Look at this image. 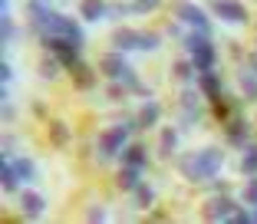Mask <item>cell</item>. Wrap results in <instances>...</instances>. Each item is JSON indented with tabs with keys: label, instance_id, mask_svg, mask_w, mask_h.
<instances>
[{
	"label": "cell",
	"instance_id": "14",
	"mask_svg": "<svg viewBox=\"0 0 257 224\" xmlns=\"http://www.w3.org/2000/svg\"><path fill=\"white\" fill-rule=\"evenodd\" d=\"M69 69H73V82L79 89H92V86H96V76H92V69L86 66V63H76V66H69Z\"/></svg>",
	"mask_w": 257,
	"mask_h": 224
},
{
	"label": "cell",
	"instance_id": "11",
	"mask_svg": "<svg viewBox=\"0 0 257 224\" xmlns=\"http://www.w3.org/2000/svg\"><path fill=\"white\" fill-rule=\"evenodd\" d=\"M159 116H162V105L155 102V99H149V102L139 109V119H136V129H152L155 122H159Z\"/></svg>",
	"mask_w": 257,
	"mask_h": 224
},
{
	"label": "cell",
	"instance_id": "19",
	"mask_svg": "<svg viewBox=\"0 0 257 224\" xmlns=\"http://www.w3.org/2000/svg\"><path fill=\"white\" fill-rule=\"evenodd\" d=\"M122 158H125V165H132V168H142V165L149 162V155H145L142 145H128V149H122Z\"/></svg>",
	"mask_w": 257,
	"mask_h": 224
},
{
	"label": "cell",
	"instance_id": "17",
	"mask_svg": "<svg viewBox=\"0 0 257 224\" xmlns=\"http://www.w3.org/2000/svg\"><path fill=\"white\" fill-rule=\"evenodd\" d=\"M139 172H142V168H132V165H125V168L119 172V188H125V191H136V188L142 185Z\"/></svg>",
	"mask_w": 257,
	"mask_h": 224
},
{
	"label": "cell",
	"instance_id": "5",
	"mask_svg": "<svg viewBox=\"0 0 257 224\" xmlns=\"http://www.w3.org/2000/svg\"><path fill=\"white\" fill-rule=\"evenodd\" d=\"M43 43L56 53V60H60L63 66H76V63H79V46H76L73 40H66V37H43Z\"/></svg>",
	"mask_w": 257,
	"mask_h": 224
},
{
	"label": "cell",
	"instance_id": "9",
	"mask_svg": "<svg viewBox=\"0 0 257 224\" xmlns=\"http://www.w3.org/2000/svg\"><path fill=\"white\" fill-rule=\"evenodd\" d=\"M20 211L27 217H33V221H37V217L46 214V198H43V194H37V191H23L20 194Z\"/></svg>",
	"mask_w": 257,
	"mask_h": 224
},
{
	"label": "cell",
	"instance_id": "33",
	"mask_svg": "<svg viewBox=\"0 0 257 224\" xmlns=\"http://www.w3.org/2000/svg\"><path fill=\"white\" fill-rule=\"evenodd\" d=\"M231 221H234V224H250V214H244V211H234V214H231Z\"/></svg>",
	"mask_w": 257,
	"mask_h": 224
},
{
	"label": "cell",
	"instance_id": "22",
	"mask_svg": "<svg viewBox=\"0 0 257 224\" xmlns=\"http://www.w3.org/2000/svg\"><path fill=\"white\" fill-rule=\"evenodd\" d=\"M0 23H4V46H14V40L20 37V33H17V23L10 20V14L0 17Z\"/></svg>",
	"mask_w": 257,
	"mask_h": 224
},
{
	"label": "cell",
	"instance_id": "25",
	"mask_svg": "<svg viewBox=\"0 0 257 224\" xmlns=\"http://www.w3.org/2000/svg\"><path fill=\"white\" fill-rule=\"evenodd\" d=\"M136 201H139V208H152V201H155V191H152L149 185H139V188H136Z\"/></svg>",
	"mask_w": 257,
	"mask_h": 224
},
{
	"label": "cell",
	"instance_id": "15",
	"mask_svg": "<svg viewBox=\"0 0 257 224\" xmlns=\"http://www.w3.org/2000/svg\"><path fill=\"white\" fill-rule=\"evenodd\" d=\"M79 14H83V20H102V17L109 14V7L102 4V0H83Z\"/></svg>",
	"mask_w": 257,
	"mask_h": 224
},
{
	"label": "cell",
	"instance_id": "23",
	"mask_svg": "<svg viewBox=\"0 0 257 224\" xmlns=\"http://www.w3.org/2000/svg\"><path fill=\"white\" fill-rule=\"evenodd\" d=\"M241 172H244V175H257V145L244 152V158H241Z\"/></svg>",
	"mask_w": 257,
	"mask_h": 224
},
{
	"label": "cell",
	"instance_id": "32",
	"mask_svg": "<svg viewBox=\"0 0 257 224\" xmlns=\"http://www.w3.org/2000/svg\"><path fill=\"white\" fill-rule=\"evenodd\" d=\"M86 217H89V221H106V208H89Z\"/></svg>",
	"mask_w": 257,
	"mask_h": 224
},
{
	"label": "cell",
	"instance_id": "7",
	"mask_svg": "<svg viewBox=\"0 0 257 224\" xmlns=\"http://www.w3.org/2000/svg\"><path fill=\"white\" fill-rule=\"evenodd\" d=\"M99 66H102V73L109 76V79H125V73H128V63L122 60V50H115V53H106L102 60H99Z\"/></svg>",
	"mask_w": 257,
	"mask_h": 224
},
{
	"label": "cell",
	"instance_id": "24",
	"mask_svg": "<svg viewBox=\"0 0 257 224\" xmlns=\"http://www.w3.org/2000/svg\"><path fill=\"white\" fill-rule=\"evenodd\" d=\"M175 145H178V132H175V129H165V132H162V155H175Z\"/></svg>",
	"mask_w": 257,
	"mask_h": 224
},
{
	"label": "cell",
	"instance_id": "6",
	"mask_svg": "<svg viewBox=\"0 0 257 224\" xmlns=\"http://www.w3.org/2000/svg\"><path fill=\"white\" fill-rule=\"evenodd\" d=\"M211 10L227 23H247V7H244L241 0H214Z\"/></svg>",
	"mask_w": 257,
	"mask_h": 224
},
{
	"label": "cell",
	"instance_id": "18",
	"mask_svg": "<svg viewBox=\"0 0 257 224\" xmlns=\"http://www.w3.org/2000/svg\"><path fill=\"white\" fill-rule=\"evenodd\" d=\"M247 132H250V126L244 119H234V122H227V139L234 145H241V142H247Z\"/></svg>",
	"mask_w": 257,
	"mask_h": 224
},
{
	"label": "cell",
	"instance_id": "13",
	"mask_svg": "<svg viewBox=\"0 0 257 224\" xmlns=\"http://www.w3.org/2000/svg\"><path fill=\"white\" fill-rule=\"evenodd\" d=\"M182 112H185V116H182L185 126H195V122H198V96L191 89L182 92Z\"/></svg>",
	"mask_w": 257,
	"mask_h": 224
},
{
	"label": "cell",
	"instance_id": "16",
	"mask_svg": "<svg viewBox=\"0 0 257 224\" xmlns=\"http://www.w3.org/2000/svg\"><path fill=\"white\" fill-rule=\"evenodd\" d=\"M14 168H17V175H20V181H37V165H33V158L17 155L14 158Z\"/></svg>",
	"mask_w": 257,
	"mask_h": 224
},
{
	"label": "cell",
	"instance_id": "12",
	"mask_svg": "<svg viewBox=\"0 0 257 224\" xmlns=\"http://www.w3.org/2000/svg\"><path fill=\"white\" fill-rule=\"evenodd\" d=\"M201 92L208 99H221V79H218V73H211V69H201Z\"/></svg>",
	"mask_w": 257,
	"mask_h": 224
},
{
	"label": "cell",
	"instance_id": "30",
	"mask_svg": "<svg viewBox=\"0 0 257 224\" xmlns=\"http://www.w3.org/2000/svg\"><path fill=\"white\" fill-rule=\"evenodd\" d=\"M40 73H43L46 79H53V76H60V73H56V63H53V60H43V63H40Z\"/></svg>",
	"mask_w": 257,
	"mask_h": 224
},
{
	"label": "cell",
	"instance_id": "8",
	"mask_svg": "<svg viewBox=\"0 0 257 224\" xmlns=\"http://www.w3.org/2000/svg\"><path fill=\"white\" fill-rule=\"evenodd\" d=\"M234 211H237V204L231 198H211L204 204V217H211V221H231Z\"/></svg>",
	"mask_w": 257,
	"mask_h": 224
},
{
	"label": "cell",
	"instance_id": "29",
	"mask_svg": "<svg viewBox=\"0 0 257 224\" xmlns=\"http://www.w3.org/2000/svg\"><path fill=\"white\" fill-rule=\"evenodd\" d=\"M244 201L257 208V178H250V181H247V188H244Z\"/></svg>",
	"mask_w": 257,
	"mask_h": 224
},
{
	"label": "cell",
	"instance_id": "34",
	"mask_svg": "<svg viewBox=\"0 0 257 224\" xmlns=\"http://www.w3.org/2000/svg\"><path fill=\"white\" fill-rule=\"evenodd\" d=\"M0 76H4V82H10V79H14V66L4 63V66H0Z\"/></svg>",
	"mask_w": 257,
	"mask_h": 224
},
{
	"label": "cell",
	"instance_id": "1",
	"mask_svg": "<svg viewBox=\"0 0 257 224\" xmlns=\"http://www.w3.org/2000/svg\"><path fill=\"white\" fill-rule=\"evenodd\" d=\"M178 165H182V172L188 181H214L221 172V165H224V155L218 149H201V152L185 155Z\"/></svg>",
	"mask_w": 257,
	"mask_h": 224
},
{
	"label": "cell",
	"instance_id": "27",
	"mask_svg": "<svg viewBox=\"0 0 257 224\" xmlns=\"http://www.w3.org/2000/svg\"><path fill=\"white\" fill-rule=\"evenodd\" d=\"M195 63H175V66H172V73L175 76H178V79H191V76H195Z\"/></svg>",
	"mask_w": 257,
	"mask_h": 224
},
{
	"label": "cell",
	"instance_id": "3",
	"mask_svg": "<svg viewBox=\"0 0 257 224\" xmlns=\"http://www.w3.org/2000/svg\"><path fill=\"white\" fill-rule=\"evenodd\" d=\"M162 40L155 33H142V30H115L112 33V46L115 50H159Z\"/></svg>",
	"mask_w": 257,
	"mask_h": 224
},
{
	"label": "cell",
	"instance_id": "21",
	"mask_svg": "<svg viewBox=\"0 0 257 224\" xmlns=\"http://www.w3.org/2000/svg\"><path fill=\"white\" fill-rule=\"evenodd\" d=\"M4 188L7 191H17V185H20V175H17V168H14V162H4Z\"/></svg>",
	"mask_w": 257,
	"mask_h": 224
},
{
	"label": "cell",
	"instance_id": "2",
	"mask_svg": "<svg viewBox=\"0 0 257 224\" xmlns=\"http://www.w3.org/2000/svg\"><path fill=\"white\" fill-rule=\"evenodd\" d=\"M132 129H136L132 122H119V126H112L109 132L99 135V162H109L112 155H119L125 149V139H128Z\"/></svg>",
	"mask_w": 257,
	"mask_h": 224
},
{
	"label": "cell",
	"instance_id": "26",
	"mask_svg": "<svg viewBox=\"0 0 257 224\" xmlns=\"http://www.w3.org/2000/svg\"><path fill=\"white\" fill-rule=\"evenodd\" d=\"M241 86H244V92H247V99H257V79H254L250 69H244V73H241Z\"/></svg>",
	"mask_w": 257,
	"mask_h": 224
},
{
	"label": "cell",
	"instance_id": "31",
	"mask_svg": "<svg viewBox=\"0 0 257 224\" xmlns=\"http://www.w3.org/2000/svg\"><path fill=\"white\" fill-rule=\"evenodd\" d=\"M17 149H20V142H17V139H14V135H7V139H4V155H17Z\"/></svg>",
	"mask_w": 257,
	"mask_h": 224
},
{
	"label": "cell",
	"instance_id": "4",
	"mask_svg": "<svg viewBox=\"0 0 257 224\" xmlns=\"http://www.w3.org/2000/svg\"><path fill=\"white\" fill-rule=\"evenodd\" d=\"M175 20L188 23L191 30H201V33L211 30V23H208V14H204L198 4H188V0H178V4H175Z\"/></svg>",
	"mask_w": 257,
	"mask_h": 224
},
{
	"label": "cell",
	"instance_id": "10",
	"mask_svg": "<svg viewBox=\"0 0 257 224\" xmlns=\"http://www.w3.org/2000/svg\"><path fill=\"white\" fill-rule=\"evenodd\" d=\"M214 60H218V53H214V46L204 40V43H198L195 50H191V63H195L198 69H211Z\"/></svg>",
	"mask_w": 257,
	"mask_h": 224
},
{
	"label": "cell",
	"instance_id": "35",
	"mask_svg": "<svg viewBox=\"0 0 257 224\" xmlns=\"http://www.w3.org/2000/svg\"><path fill=\"white\" fill-rule=\"evenodd\" d=\"M250 221H254V224H257V208H254V214H250Z\"/></svg>",
	"mask_w": 257,
	"mask_h": 224
},
{
	"label": "cell",
	"instance_id": "36",
	"mask_svg": "<svg viewBox=\"0 0 257 224\" xmlns=\"http://www.w3.org/2000/svg\"><path fill=\"white\" fill-rule=\"evenodd\" d=\"M33 4H46V0H33Z\"/></svg>",
	"mask_w": 257,
	"mask_h": 224
},
{
	"label": "cell",
	"instance_id": "20",
	"mask_svg": "<svg viewBox=\"0 0 257 224\" xmlns=\"http://www.w3.org/2000/svg\"><path fill=\"white\" fill-rule=\"evenodd\" d=\"M50 142L53 145H69V126L66 122H50Z\"/></svg>",
	"mask_w": 257,
	"mask_h": 224
},
{
	"label": "cell",
	"instance_id": "28",
	"mask_svg": "<svg viewBox=\"0 0 257 224\" xmlns=\"http://www.w3.org/2000/svg\"><path fill=\"white\" fill-rule=\"evenodd\" d=\"M162 0H136L132 4V14H149V10H155Z\"/></svg>",
	"mask_w": 257,
	"mask_h": 224
}]
</instances>
